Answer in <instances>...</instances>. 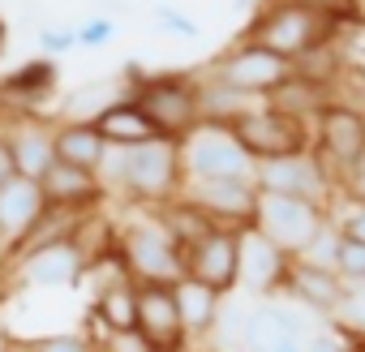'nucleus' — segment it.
<instances>
[{"mask_svg":"<svg viewBox=\"0 0 365 352\" xmlns=\"http://www.w3.org/2000/svg\"><path fill=\"white\" fill-rule=\"evenodd\" d=\"M103 194L129 207H163L180 194V150L172 138H150L142 146H108L99 163Z\"/></svg>","mask_w":365,"mask_h":352,"instance_id":"obj_1","label":"nucleus"},{"mask_svg":"<svg viewBox=\"0 0 365 352\" xmlns=\"http://www.w3.org/2000/svg\"><path fill=\"white\" fill-rule=\"evenodd\" d=\"M339 26L335 18H327L322 9L305 5V0H258V14L250 18L245 35L250 43H262L288 61H301L309 56L314 48L322 43H335L339 39Z\"/></svg>","mask_w":365,"mask_h":352,"instance_id":"obj_2","label":"nucleus"},{"mask_svg":"<svg viewBox=\"0 0 365 352\" xmlns=\"http://www.w3.org/2000/svg\"><path fill=\"white\" fill-rule=\"evenodd\" d=\"M112 245L133 284H176L185 275L180 245L155 215V207H133V215L112 232Z\"/></svg>","mask_w":365,"mask_h":352,"instance_id":"obj_3","label":"nucleus"},{"mask_svg":"<svg viewBox=\"0 0 365 352\" xmlns=\"http://www.w3.org/2000/svg\"><path fill=\"white\" fill-rule=\"evenodd\" d=\"M125 82H129V99L150 116L159 138L176 142L180 133H190L202 120L198 116V78L194 73H146V69H138V61H129Z\"/></svg>","mask_w":365,"mask_h":352,"instance_id":"obj_4","label":"nucleus"},{"mask_svg":"<svg viewBox=\"0 0 365 352\" xmlns=\"http://www.w3.org/2000/svg\"><path fill=\"white\" fill-rule=\"evenodd\" d=\"M185 181H254V155L237 142L232 125L198 120L176 138Z\"/></svg>","mask_w":365,"mask_h":352,"instance_id":"obj_5","label":"nucleus"},{"mask_svg":"<svg viewBox=\"0 0 365 352\" xmlns=\"http://www.w3.org/2000/svg\"><path fill=\"white\" fill-rule=\"evenodd\" d=\"M327 219H331V215H327L322 202L258 190V202H254V219H250V228H258V232H262L271 245H279L288 258H301L305 245L327 228Z\"/></svg>","mask_w":365,"mask_h":352,"instance_id":"obj_6","label":"nucleus"},{"mask_svg":"<svg viewBox=\"0 0 365 352\" xmlns=\"http://www.w3.org/2000/svg\"><path fill=\"white\" fill-rule=\"evenodd\" d=\"M232 133L237 142L258 159H279V155H297V150H309V120L292 116V112H279L275 103L258 99L254 108H245L237 120H232Z\"/></svg>","mask_w":365,"mask_h":352,"instance_id":"obj_7","label":"nucleus"},{"mask_svg":"<svg viewBox=\"0 0 365 352\" xmlns=\"http://www.w3.org/2000/svg\"><path fill=\"white\" fill-rule=\"evenodd\" d=\"M254 185L267 190V194L309 198V202H322V207L335 202V176L314 155V146L297 150V155H279V159H258L254 163Z\"/></svg>","mask_w":365,"mask_h":352,"instance_id":"obj_8","label":"nucleus"},{"mask_svg":"<svg viewBox=\"0 0 365 352\" xmlns=\"http://www.w3.org/2000/svg\"><path fill=\"white\" fill-rule=\"evenodd\" d=\"M207 73H211V78H220V82H228L232 90H245V95L267 99L279 82H288V78H292V61H288V56H279V52H271V48H262V43L237 39L228 52H220V56L211 61V69H207Z\"/></svg>","mask_w":365,"mask_h":352,"instance_id":"obj_9","label":"nucleus"},{"mask_svg":"<svg viewBox=\"0 0 365 352\" xmlns=\"http://www.w3.org/2000/svg\"><path fill=\"white\" fill-rule=\"evenodd\" d=\"M133 335L146 352H185L190 331L172 284H133Z\"/></svg>","mask_w":365,"mask_h":352,"instance_id":"obj_10","label":"nucleus"},{"mask_svg":"<svg viewBox=\"0 0 365 352\" xmlns=\"http://www.w3.org/2000/svg\"><path fill=\"white\" fill-rule=\"evenodd\" d=\"M309 146L327 163V172L339 176L365 155V112L344 103H322V112L309 120Z\"/></svg>","mask_w":365,"mask_h":352,"instance_id":"obj_11","label":"nucleus"},{"mask_svg":"<svg viewBox=\"0 0 365 352\" xmlns=\"http://www.w3.org/2000/svg\"><path fill=\"white\" fill-rule=\"evenodd\" d=\"M9 266L18 271L22 288H73L91 271V254H86V245L78 237H65V241L18 254Z\"/></svg>","mask_w":365,"mask_h":352,"instance_id":"obj_12","label":"nucleus"},{"mask_svg":"<svg viewBox=\"0 0 365 352\" xmlns=\"http://www.w3.org/2000/svg\"><path fill=\"white\" fill-rule=\"evenodd\" d=\"M288 266L292 258L271 245L258 228H237V288L245 284V292L254 296H271V292H284V279H288Z\"/></svg>","mask_w":365,"mask_h":352,"instance_id":"obj_13","label":"nucleus"},{"mask_svg":"<svg viewBox=\"0 0 365 352\" xmlns=\"http://www.w3.org/2000/svg\"><path fill=\"white\" fill-rule=\"evenodd\" d=\"M180 198L194 202L215 228H245L254 219V181H180Z\"/></svg>","mask_w":365,"mask_h":352,"instance_id":"obj_14","label":"nucleus"},{"mask_svg":"<svg viewBox=\"0 0 365 352\" xmlns=\"http://www.w3.org/2000/svg\"><path fill=\"white\" fill-rule=\"evenodd\" d=\"M180 266L190 279L215 288L220 296H228L237 288V228H211L202 232L194 245L180 249Z\"/></svg>","mask_w":365,"mask_h":352,"instance_id":"obj_15","label":"nucleus"},{"mask_svg":"<svg viewBox=\"0 0 365 352\" xmlns=\"http://www.w3.org/2000/svg\"><path fill=\"white\" fill-rule=\"evenodd\" d=\"M0 133L9 142V155H14V167L18 176H39L56 163V150H52V125L39 116V112H9L0 120Z\"/></svg>","mask_w":365,"mask_h":352,"instance_id":"obj_16","label":"nucleus"},{"mask_svg":"<svg viewBox=\"0 0 365 352\" xmlns=\"http://www.w3.org/2000/svg\"><path fill=\"white\" fill-rule=\"evenodd\" d=\"M301 339H305V318L284 305H254L250 314H241V343H237L241 352H275Z\"/></svg>","mask_w":365,"mask_h":352,"instance_id":"obj_17","label":"nucleus"},{"mask_svg":"<svg viewBox=\"0 0 365 352\" xmlns=\"http://www.w3.org/2000/svg\"><path fill=\"white\" fill-rule=\"evenodd\" d=\"M39 190H43L48 207H69V211H99V202L108 198L99 172L73 167V163H61V159L39 176Z\"/></svg>","mask_w":365,"mask_h":352,"instance_id":"obj_18","label":"nucleus"},{"mask_svg":"<svg viewBox=\"0 0 365 352\" xmlns=\"http://www.w3.org/2000/svg\"><path fill=\"white\" fill-rule=\"evenodd\" d=\"M56 86H61L56 56H35V61H26L14 73L0 78V99H5L14 112H39V103L52 99Z\"/></svg>","mask_w":365,"mask_h":352,"instance_id":"obj_19","label":"nucleus"},{"mask_svg":"<svg viewBox=\"0 0 365 352\" xmlns=\"http://www.w3.org/2000/svg\"><path fill=\"white\" fill-rule=\"evenodd\" d=\"M284 292H288L297 305L314 309V314H331L335 301H339V292H344V279H339L335 271H327V266H314V262L292 258L288 279H284Z\"/></svg>","mask_w":365,"mask_h":352,"instance_id":"obj_20","label":"nucleus"},{"mask_svg":"<svg viewBox=\"0 0 365 352\" xmlns=\"http://www.w3.org/2000/svg\"><path fill=\"white\" fill-rule=\"evenodd\" d=\"M52 150L61 163H73V167H91L99 172L103 155H108V142L103 133L95 129V120H56L52 125Z\"/></svg>","mask_w":365,"mask_h":352,"instance_id":"obj_21","label":"nucleus"},{"mask_svg":"<svg viewBox=\"0 0 365 352\" xmlns=\"http://www.w3.org/2000/svg\"><path fill=\"white\" fill-rule=\"evenodd\" d=\"M95 129L103 133L108 146H142V142L159 138V129L150 125V116H146L129 95L116 99V103H108V108L95 116Z\"/></svg>","mask_w":365,"mask_h":352,"instance_id":"obj_22","label":"nucleus"},{"mask_svg":"<svg viewBox=\"0 0 365 352\" xmlns=\"http://www.w3.org/2000/svg\"><path fill=\"white\" fill-rule=\"evenodd\" d=\"M172 292H176L180 322H185L190 335H215L220 314H224V305H220L224 296H220L215 288H207V284H198V279H190V275H180V279L172 284Z\"/></svg>","mask_w":365,"mask_h":352,"instance_id":"obj_23","label":"nucleus"},{"mask_svg":"<svg viewBox=\"0 0 365 352\" xmlns=\"http://www.w3.org/2000/svg\"><path fill=\"white\" fill-rule=\"evenodd\" d=\"M198 78V116L202 120H220V125H232L245 108L258 103V95H245V90H232L228 82L211 78V73H194Z\"/></svg>","mask_w":365,"mask_h":352,"instance_id":"obj_24","label":"nucleus"},{"mask_svg":"<svg viewBox=\"0 0 365 352\" xmlns=\"http://www.w3.org/2000/svg\"><path fill=\"white\" fill-rule=\"evenodd\" d=\"M95 318L108 326V335H133V279L125 271L95 292Z\"/></svg>","mask_w":365,"mask_h":352,"instance_id":"obj_25","label":"nucleus"},{"mask_svg":"<svg viewBox=\"0 0 365 352\" xmlns=\"http://www.w3.org/2000/svg\"><path fill=\"white\" fill-rule=\"evenodd\" d=\"M267 103H275L279 112H292V116H301V120H314V116L322 112V103H327V86L314 82V78H301V73L292 69V78L279 82V86L267 95Z\"/></svg>","mask_w":365,"mask_h":352,"instance_id":"obj_26","label":"nucleus"},{"mask_svg":"<svg viewBox=\"0 0 365 352\" xmlns=\"http://www.w3.org/2000/svg\"><path fill=\"white\" fill-rule=\"evenodd\" d=\"M125 95H129L125 73H120V78H99V82H86V86H78V90L69 95L65 116H69V120H95L108 103H116V99H125Z\"/></svg>","mask_w":365,"mask_h":352,"instance_id":"obj_27","label":"nucleus"},{"mask_svg":"<svg viewBox=\"0 0 365 352\" xmlns=\"http://www.w3.org/2000/svg\"><path fill=\"white\" fill-rule=\"evenodd\" d=\"M327 318L335 322L339 335L361 339V335H365V279L344 284V292H339V301H335V309H331Z\"/></svg>","mask_w":365,"mask_h":352,"instance_id":"obj_28","label":"nucleus"},{"mask_svg":"<svg viewBox=\"0 0 365 352\" xmlns=\"http://www.w3.org/2000/svg\"><path fill=\"white\" fill-rule=\"evenodd\" d=\"M327 103H344V108L365 112V69L352 61H339V69L327 82Z\"/></svg>","mask_w":365,"mask_h":352,"instance_id":"obj_29","label":"nucleus"},{"mask_svg":"<svg viewBox=\"0 0 365 352\" xmlns=\"http://www.w3.org/2000/svg\"><path fill=\"white\" fill-rule=\"evenodd\" d=\"M327 215H331V224H335V232H339V237H348V241H361V245H365V202L335 198V202L327 207Z\"/></svg>","mask_w":365,"mask_h":352,"instance_id":"obj_30","label":"nucleus"},{"mask_svg":"<svg viewBox=\"0 0 365 352\" xmlns=\"http://www.w3.org/2000/svg\"><path fill=\"white\" fill-rule=\"evenodd\" d=\"M335 275H339L344 284L365 279V245H361V241L339 237V245H335Z\"/></svg>","mask_w":365,"mask_h":352,"instance_id":"obj_31","label":"nucleus"},{"mask_svg":"<svg viewBox=\"0 0 365 352\" xmlns=\"http://www.w3.org/2000/svg\"><path fill=\"white\" fill-rule=\"evenodd\" d=\"M155 26L163 31V35H172V39H198V22L190 18V14H180L176 5H155Z\"/></svg>","mask_w":365,"mask_h":352,"instance_id":"obj_32","label":"nucleus"},{"mask_svg":"<svg viewBox=\"0 0 365 352\" xmlns=\"http://www.w3.org/2000/svg\"><path fill=\"white\" fill-rule=\"evenodd\" d=\"M78 48V26H43L39 31V56H65Z\"/></svg>","mask_w":365,"mask_h":352,"instance_id":"obj_33","label":"nucleus"},{"mask_svg":"<svg viewBox=\"0 0 365 352\" xmlns=\"http://www.w3.org/2000/svg\"><path fill=\"white\" fill-rule=\"evenodd\" d=\"M112 39H116V22L103 18V14H99V18H86V22L78 26V48H91V52H95V48H108Z\"/></svg>","mask_w":365,"mask_h":352,"instance_id":"obj_34","label":"nucleus"},{"mask_svg":"<svg viewBox=\"0 0 365 352\" xmlns=\"http://www.w3.org/2000/svg\"><path fill=\"white\" fill-rule=\"evenodd\" d=\"M39 352H99L91 335H78V331H56V335H43L35 339Z\"/></svg>","mask_w":365,"mask_h":352,"instance_id":"obj_35","label":"nucleus"},{"mask_svg":"<svg viewBox=\"0 0 365 352\" xmlns=\"http://www.w3.org/2000/svg\"><path fill=\"white\" fill-rule=\"evenodd\" d=\"M335 198H348V202H365V155L335 181Z\"/></svg>","mask_w":365,"mask_h":352,"instance_id":"obj_36","label":"nucleus"},{"mask_svg":"<svg viewBox=\"0 0 365 352\" xmlns=\"http://www.w3.org/2000/svg\"><path fill=\"white\" fill-rule=\"evenodd\" d=\"M301 348H305V352H348V343H344L339 335H331V331H318V335H309Z\"/></svg>","mask_w":365,"mask_h":352,"instance_id":"obj_37","label":"nucleus"},{"mask_svg":"<svg viewBox=\"0 0 365 352\" xmlns=\"http://www.w3.org/2000/svg\"><path fill=\"white\" fill-rule=\"evenodd\" d=\"M305 5L322 9V14L335 18V22H352V0H305Z\"/></svg>","mask_w":365,"mask_h":352,"instance_id":"obj_38","label":"nucleus"},{"mask_svg":"<svg viewBox=\"0 0 365 352\" xmlns=\"http://www.w3.org/2000/svg\"><path fill=\"white\" fill-rule=\"evenodd\" d=\"M9 176H18V167H14V155H9V142H5V133H0V185H5Z\"/></svg>","mask_w":365,"mask_h":352,"instance_id":"obj_39","label":"nucleus"},{"mask_svg":"<svg viewBox=\"0 0 365 352\" xmlns=\"http://www.w3.org/2000/svg\"><path fill=\"white\" fill-rule=\"evenodd\" d=\"M0 352H39V348H35V339H14V343H5Z\"/></svg>","mask_w":365,"mask_h":352,"instance_id":"obj_40","label":"nucleus"},{"mask_svg":"<svg viewBox=\"0 0 365 352\" xmlns=\"http://www.w3.org/2000/svg\"><path fill=\"white\" fill-rule=\"evenodd\" d=\"M352 26H365V0H352Z\"/></svg>","mask_w":365,"mask_h":352,"instance_id":"obj_41","label":"nucleus"},{"mask_svg":"<svg viewBox=\"0 0 365 352\" xmlns=\"http://www.w3.org/2000/svg\"><path fill=\"white\" fill-rule=\"evenodd\" d=\"M5 52H9V22L0 18V56H5Z\"/></svg>","mask_w":365,"mask_h":352,"instance_id":"obj_42","label":"nucleus"},{"mask_svg":"<svg viewBox=\"0 0 365 352\" xmlns=\"http://www.w3.org/2000/svg\"><path fill=\"white\" fill-rule=\"evenodd\" d=\"M254 5H258V0H232V9H237V14H245V9H254Z\"/></svg>","mask_w":365,"mask_h":352,"instance_id":"obj_43","label":"nucleus"},{"mask_svg":"<svg viewBox=\"0 0 365 352\" xmlns=\"http://www.w3.org/2000/svg\"><path fill=\"white\" fill-rule=\"evenodd\" d=\"M348 352H365V335H361V339H352V343H348Z\"/></svg>","mask_w":365,"mask_h":352,"instance_id":"obj_44","label":"nucleus"},{"mask_svg":"<svg viewBox=\"0 0 365 352\" xmlns=\"http://www.w3.org/2000/svg\"><path fill=\"white\" fill-rule=\"evenodd\" d=\"M275 352H305L301 343H284V348H275Z\"/></svg>","mask_w":365,"mask_h":352,"instance_id":"obj_45","label":"nucleus"}]
</instances>
